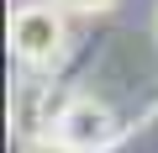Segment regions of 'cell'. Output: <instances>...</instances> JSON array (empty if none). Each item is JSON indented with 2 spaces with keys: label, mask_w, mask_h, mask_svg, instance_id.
I'll return each mask as SVG.
<instances>
[{
  "label": "cell",
  "mask_w": 158,
  "mask_h": 153,
  "mask_svg": "<svg viewBox=\"0 0 158 153\" xmlns=\"http://www.w3.org/2000/svg\"><path fill=\"white\" fill-rule=\"evenodd\" d=\"M53 132L69 137L79 153H111V148L132 132V121H121V116H116L106 100H95V95H69L63 111H58V121H53Z\"/></svg>",
  "instance_id": "7a4b0ae2"
},
{
  "label": "cell",
  "mask_w": 158,
  "mask_h": 153,
  "mask_svg": "<svg viewBox=\"0 0 158 153\" xmlns=\"http://www.w3.org/2000/svg\"><path fill=\"white\" fill-rule=\"evenodd\" d=\"M153 37H158V16H153Z\"/></svg>",
  "instance_id": "5b68a950"
},
{
  "label": "cell",
  "mask_w": 158,
  "mask_h": 153,
  "mask_svg": "<svg viewBox=\"0 0 158 153\" xmlns=\"http://www.w3.org/2000/svg\"><path fill=\"white\" fill-rule=\"evenodd\" d=\"M58 6L69 16H106V11H116V0H58Z\"/></svg>",
  "instance_id": "277c9868"
},
{
  "label": "cell",
  "mask_w": 158,
  "mask_h": 153,
  "mask_svg": "<svg viewBox=\"0 0 158 153\" xmlns=\"http://www.w3.org/2000/svg\"><path fill=\"white\" fill-rule=\"evenodd\" d=\"M69 42H74V27L58 0H21L11 11V53L27 74H53L69 58Z\"/></svg>",
  "instance_id": "6da1fadb"
},
{
  "label": "cell",
  "mask_w": 158,
  "mask_h": 153,
  "mask_svg": "<svg viewBox=\"0 0 158 153\" xmlns=\"http://www.w3.org/2000/svg\"><path fill=\"white\" fill-rule=\"evenodd\" d=\"M21 153H79V148H74L69 137H58V132L48 127V132H37V137H27V142H21Z\"/></svg>",
  "instance_id": "3957f363"
}]
</instances>
